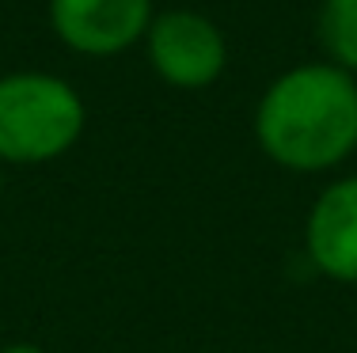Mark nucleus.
<instances>
[{
    "mask_svg": "<svg viewBox=\"0 0 357 353\" xmlns=\"http://www.w3.org/2000/svg\"><path fill=\"white\" fill-rule=\"evenodd\" d=\"M304 251L319 274L357 281V175L319 190L304 224Z\"/></svg>",
    "mask_w": 357,
    "mask_h": 353,
    "instance_id": "39448f33",
    "label": "nucleus"
},
{
    "mask_svg": "<svg viewBox=\"0 0 357 353\" xmlns=\"http://www.w3.org/2000/svg\"><path fill=\"white\" fill-rule=\"evenodd\" d=\"M0 190H4V175H0Z\"/></svg>",
    "mask_w": 357,
    "mask_h": 353,
    "instance_id": "6e6552de",
    "label": "nucleus"
},
{
    "mask_svg": "<svg viewBox=\"0 0 357 353\" xmlns=\"http://www.w3.org/2000/svg\"><path fill=\"white\" fill-rule=\"evenodd\" d=\"M50 31L84 57H114L149 35L152 0H50Z\"/></svg>",
    "mask_w": 357,
    "mask_h": 353,
    "instance_id": "20e7f679",
    "label": "nucleus"
},
{
    "mask_svg": "<svg viewBox=\"0 0 357 353\" xmlns=\"http://www.w3.org/2000/svg\"><path fill=\"white\" fill-rule=\"evenodd\" d=\"M0 353H46V350L35 346V342H12V346H4Z\"/></svg>",
    "mask_w": 357,
    "mask_h": 353,
    "instance_id": "0eeeda50",
    "label": "nucleus"
},
{
    "mask_svg": "<svg viewBox=\"0 0 357 353\" xmlns=\"http://www.w3.org/2000/svg\"><path fill=\"white\" fill-rule=\"evenodd\" d=\"M88 125V107L54 72L0 77V164L38 167L65 156Z\"/></svg>",
    "mask_w": 357,
    "mask_h": 353,
    "instance_id": "f03ea898",
    "label": "nucleus"
},
{
    "mask_svg": "<svg viewBox=\"0 0 357 353\" xmlns=\"http://www.w3.org/2000/svg\"><path fill=\"white\" fill-rule=\"evenodd\" d=\"M316 42L323 61L357 77V0H319Z\"/></svg>",
    "mask_w": 357,
    "mask_h": 353,
    "instance_id": "423d86ee",
    "label": "nucleus"
},
{
    "mask_svg": "<svg viewBox=\"0 0 357 353\" xmlns=\"http://www.w3.org/2000/svg\"><path fill=\"white\" fill-rule=\"evenodd\" d=\"M144 54H149L152 72L164 84L178 91H198L220 80L228 65V42L209 15L172 8V12L152 15Z\"/></svg>",
    "mask_w": 357,
    "mask_h": 353,
    "instance_id": "7ed1b4c3",
    "label": "nucleus"
},
{
    "mask_svg": "<svg viewBox=\"0 0 357 353\" xmlns=\"http://www.w3.org/2000/svg\"><path fill=\"white\" fill-rule=\"evenodd\" d=\"M255 141L278 167L319 175L357 152V77L331 61H304L266 84Z\"/></svg>",
    "mask_w": 357,
    "mask_h": 353,
    "instance_id": "f257e3e1",
    "label": "nucleus"
}]
</instances>
